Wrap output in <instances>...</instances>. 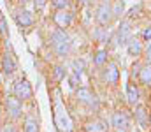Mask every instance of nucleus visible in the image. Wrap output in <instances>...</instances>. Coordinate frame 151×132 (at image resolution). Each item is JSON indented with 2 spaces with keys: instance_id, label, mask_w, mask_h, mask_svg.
Segmentation results:
<instances>
[{
  "instance_id": "f257e3e1",
  "label": "nucleus",
  "mask_w": 151,
  "mask_h": 132,
  "mask_svg": "<svg viewBox=\"0 0 151 132\" xmlns=\"http://www.w3.org/2000/svg\"><path fill=\"white\" fill-rule=\"evenodd\" d=\"M51 44H53V49L58 56H67L72 49V43H70V37L63 32V30H55L51 34Z\"/></svg>"
},
{
  "instance_id": "f03ea898",
  "label": "nucleus",
  "mask_w": 151,
  "mask_h": 132,
  "mask_svg": "<svg viewBox=\"0 0 151 132\" xmlns=\"http://www.w3.org/2000/svg\"><path fill=\"white\" fill-rule=\"evenodd\" d=\"M113 7H111V4L106 0V2H102L99 7H97V14H95V19H97V23L100 25V27H107L111 21H113Z\"/></svg>"
},
{
  "instance_id": "7ed1b4c3",
  "label": "nucleus",
  "mask_w": 151,
  "mask_h": 132,
  "mask_svg": "<svg viewBox=\"0 0 151 132\" xmlns=\"http://www.w3.org/2000/svg\"><path fill=\"white\" fill-rule=\"evenodd\" d=\"M76 97H77V100L79 102H83V104H86V106H90V107H97L99 106V99H97V95L90 90V88H77L76 90Z\"/></svg>"
},
{
  "instance_id": "20e7f679",
  "label": "nucleus",
  "mask_w": 151,
  "mask_h": 132,
  "mask_svg": "<svg viewBox=\"0 0 151 132\" xmlns=\"http://www.w3.org/2000/svg\"><path fill=\"white\" fill-rule=\"evenodd\" d=\"M32 95H34V90H32V85L27 79L16 81V85H14V97H18L19 100H28V99H32Z\"/></svg>"
},
{
  "instance_id": "39448f33",
  "label": "nucleus",
  "mask_w": 151,
  "mask_h": 132,
  "mask_svg": "<svg viewBox=\"0 0 151 132\" xmlns=\"http://www.w3.org/2000/svg\"><path fill=\"white\" fill-rule=\"evenodd\" d=\"M53 21L56 23V27H58L60 30L69 28L70 23H72V12L67 11V9H58V11L53 14Z\"/></svg>"
},
{
  "instance_id": "423d86ee",
  "label": "nucleus",
  "mask_w": 151,
  "mask_h": 132,
  "mask_svg": "<svg viewBox=\"0 0 151 132\" xmlns=\"http://www.w3.org/2000/svg\"><path fill=\"white\" fill-rule=\"evenodd\" d=\"M56 125H58V129L62 132L72 131V123H70V120L67 116V111H63V107H62L60 102L56 104Z\"/></svg>"
},
{
  "instance_id": "0eeeda50",
  "label": "nucleus",
  "mask_w": 151,
  "mask_h": 132,
  "mask_svg": "<svg viewBox=\"0 0 151 132\" xmlns=\"http://www.w3.org/2000/svg\"><path fill=\"white\" fill-rule=\"evenodd\" d=\"M130 39H132V25H130V21H121V25L116 32V43L127 44Z\"/></svg>"
},
{
  "instance_id": "6e6552de",
  "label": "nucleus",
  "mask_w": 151,
  "mask_h": 132,
  "mask_svg": "<svg viewBox=\"0 0 151 132\" xmlns=\"http://www.w3.org/2000/svg\"><path fill=\"white\" fill-rule=\"evenodd\" d=\"M104 79H106V83H109V85H116V83L119 81V71H118V65H116L114 62H109V63H107V67H106V71H104Z\"/></svg>"
},
{
  "instance_id": "1a4fd4ad",
  "label": "nucleus",
  "mask_w": 151,
  "mask_h": 132,
  "mask_svg": "<svg viewBox=\"0 0 151 132\" xmlns=\"http://www.w3.org/2000/svg\"><path fill=\"white\" fill-rule=\"evenodd\" d=\"M5 107H7V113L12 118H18L21 115V100L18 97H7L5 99Z\"/></svg>"
},
{
  "instance_id": "9d476101",
  "label": "nucleus",
  "mask_w": 151,
  "mask_h": 132,
  "mask_svg": "<svg viewBox=\"0 0 151 132\" xmlns=\"http://www.w3.org/2000/svg\"><path fill=\"white\" fill-rule=\"evenodd\" d=\"M125 46H127V53L130 56H134V58H139L142 55V51H144V46L141 43V39H135V37H132Z\"/></svg>"
},
{
  "instance_id": "9b49d317",
  "label": "nucleus",
  "mask_w": 151,
  "mask_h": 132,
  "mask_svg": "<svg viewBox=\"0 0 151 132\" xmlns=\"http://www.w3.org/2000/svg\"><path fill=\"white\" fill-rule=\"evenodd\" d=\"M135 122L139 123L141 129H148L150 127V113L146 111L144 106H135Z\"/></svg>"
},
{
  "instance_id": "f8f14e48",
  "label": "nucleus",
  "mask_w": 151,
  "mask_h": 132,
  "mask_svg": "<svg viewBox=\"0 0 151 132\" xmlns=\"http://www.w3.org/2000/svg\"><path fill=\"white\" fill-rule=\"evenodd\" d=\"M111 123H113L114 129H128V116H127V113H123V111L113 113Z\"/></svg>"
},
{
  "instance_id": "ddd939ff",
  "label": "nucleus",
  "mask_w": 151,
  "mask_h": 132,
  "mask_svg": "<svg viewBox=\"0 0 151 132\" xmlns=\"http://www.w3.org/2000/svg\"><path fill=\"white\" fill-rule=\"evenodd\" d=\"M137 78H139V81H141L142 87H151V62L141 65L139 76H137Z\"/></svg>"
},
{
  "instance_id": "4468645a",
  "label": "nucleus",
  "mask_w": 151,
  "mask_h": 132,
  "mask_svg": "<svg viewBox=\"0 0 151 132\" xmlns=\"http://www.w3.org/2000/svg\"><path fill=\"white\" fill-rule=\"evenodd\" d=\"M127 99H128V104H130V106H137V104H139L141 93H139L137 85H134V83H128V85H127Z\"/></svg>"
},
{
  "instance_id": "2eb2a0df",
  "label": "nucleus",
  "mask_w": 151,
  "mask_h": 132,
  "mask_svg": "<svg viewBox=\"0 0 151 132\" xmlns=\"http://www.w3.org/2000/svg\"><path fill=\"white\" fill-rule=\"evenodd\" d=\"M16 23L19 25V27H30L32 23H34V16H32V12L30 11H21V12H18L16 14Z\"/></svg>"
},
{
  "instance_id": "dca6fc26",
  "label": "nucleus",
  "mask_w": 151,
  "mask_h": 132,
  "mask_svg": "<svg viewBox=\"0 0 151 132\" xmlns=\"http://www.w3.org/2000/svg\"><path fill=\"white\" fill-rule=\"evenodd\" d=\"M86 132H107V123L104 120H93L84 125Z\"/></svg>"
},
{
  "instance_id": "f3484780",
  "label": "nucleus",
  "mask_w": 151,
  "mask_h": 132,
  "mask_svg": "<svg viewBox=\"0 0 151 132\" xmlns=\"http://www.w3.org/2000/svg\"><path fill=\"white\" fill-rule=\"evenodd\" d=\"M2 71H4L5 74H12V72L16 71V62H14V58H12L9 53H5L4 58H2Z\"/></svg>"
},
{
  "instance_id": "a211bd4d",
  "label": "nucleus",
  "mask_w": 151,
  "mask_h": 132,
  "mask_svg": "<svg viewBox=\"0 0 151 132\" xmlns=\"http://www.w3.org/2000/svg\"><path fill=\"white\" fill-rule=\"evenodd\" d=\"M107 56H109V55H107V49H104V48H102V49H99V51L95 53L93 63H95V65H99V67H102V65H106V63H107Z\"/></svg>"
},
{
  "instance_id": "6ab92c4d",
  "label": "nucleus",
  "mask_w": 151,
  "mask_h": 132,
  "mask_svg": "<svg viewBox=\"0 0 151 132\" xmlns=\"http://www.w3.org/2000/svg\"><path fill=\"white\" fill-rule=\"evenodd\" d=\"M83 71H84V63H83V60H74V62H72V74L81 79Z\"/></svg>"
},
{
  "instance_id": "aec40b11",
  "label": "nucleus",
  "mask_w": 151,
  "mask_h": 132,
  "mask_svg": "<svg viewBox=\"0 0 151 132\" xmlns=\"http://www.w3.org/2000/svg\"><path fill=\"white\" fill-rule=\"evenodd\" d=\"M25 132H39V123L34 118H27L25 120Z\"/></svg>"
},
{
  "instance_id": "412c9836",
  "label": "nucleus",
  "mask_w": 151,
  "mask_h": 132,
  "mask_svg": "<svg viewBox=\"0 0 151 132\" xmlns=\"http://www.w3.org/2000/svg\"><path fill=\"white\" fill-rule=\"evenodd\" d=\"M113 7V16L114 18H119L121 14H123V9H125V4H123V0H118L114 5H111Z\"/></svg>"
},
{
  "instance_id": "4be33fe9",
  "label": "nucleus",
  "mask_w": 151,
  "mask_h": 132,
  "mask_svg": "<svg viewBox=\"0 0 151 132\" xmlns=\"http://www.w3.org/2000/svg\"><path fill=\"white\" fill-rule=\"evenodd\" d=\"M53 76H55V79H56V81L65 79V69H63L62 65H56V67L53 69Z\"/></svg>"
},
{
  "instance_id": "5701e85b",
  "label": "nucleus",
  "mask_w": 151,
  "mask_h": 132,
  "mask_svg": "<svg viewBox=\"0 0 151 132\" xmlns=\"http://www.w3.org/2000/svg\"><path fill=\"white\" fill-rule=\"evenodd\" d=\"M51 5H53L55 9H67L69 0H51Z\"/></svg>"
},
{
  "instance_id": "b1692460",
  "label": "nucleus",
  "mask_w": 151,
  "mask_h": 132,
  "mask_svg": "<svg viewBox=\"0 0 151 132\" xmlns=\"http://www.w3.org/2000/svg\"><path fill=\"white\" fill-rule=\"evenodd\" d=\"M141 39H142L144 43H150V41H151V25H150V27H146V28L142 30V34H141Z\"/></svg>"
},
{
  "instance_id": "393cba45",
  "label": "nucleus",
  "mask_w": 151,
  "mask_h": 132,
  "mask_svg": "<svg viewBox=\"0 0 151 132\" xmlns=\"http://www.w3.org/2000/svg\"><path fill=\"white\" fill-rule=\"evenodd\" d=\"M142 55L146 56V60H148V62H151V41H150V43H146V46H144V51H142Z\"/></svg>"
},
{
  "instance_id": "a878e982",
  "label": "nucleus",
  "mask_w": 151,
  "mask_h": 132,
  "mask_svg": "<svg viewBox=\"0 0 151 132\" xmlns=\"http://www.w3.org/2000/svg\"><path fill=\"white\" fill-rule=\"evenodd\" d=\"M0 34H4V35L7 34V25H5V18H4L2 14H0Z\"/></svg>"
},
{
  "instance_id": "bb28decb",
  "label": "nucleus",
  "mask_w": 151,
  "mask_h": 132,
  "mask_svg": "<svg viewBox=\"0 0 151 132\" xmlns=\"http://www.w3.org/2000/svg\"><path fill=\"white\" fill-rule=\"evenodd\" d=\"M46 2L47 0H34V5H35V9H42L46 5Z\"/></svg>"
},
{
  "instance_id": "cd10ccee",
  "label": "nucleus",
  "mask_w": 151,
  "mask_h": 132,
  "mask_svg": "<svg viewBox=\"0 0 151 132\" xmlns=\"http://www.w3.org/2000/svg\"><path fill=\"white\" fill-rule=\"evenodd\" d=\"M4 132H16V131H14L12 127H5V131H4Z\"/></svg>"
},
{
  "instance_id": "c85d7f7f",
  "label": "nucleus",
  "mask_w": 151,
  "mask_h": 132,
  "mask_svg": "<svg viewBox=\"0 0 151 132\" xmlns=\"http://www.w3.org/2000/svg\"><path fill=\"white\" fill-rule=\"evenodd\" d=\"M116 132H127V129H114Z\"/></svg>"
},
{
  "instance_id": "c756f323",
  "label": "nucleus",
  "mask_w": 151,
  "mask_h": 132,
  "mask_svg": "<svg viewBox=\"0 0 151 132\" xmlns=\"http://www.w3.org/2000/svg\"><path fill=\"white\" fill-rule=\"evenodd\" d=\"M132 132H141V131H139V129H135V131H132Z\"/></svg>"
},
{
  "instance_id": "7c9ffc66",
  "label": "nucleus",
  "mask_w": 151,
  "mask_h": 132,
  "mask_svg": "<svg viewBox=\"0 0 151 132\" xmlns=\"http://www.w3.org/2000/svg\"><path fill=\"white\" fill-rule=\"evenodd\" d=\"M150 127H151V115H150Z\"/></svg>"
}]
</instances>
